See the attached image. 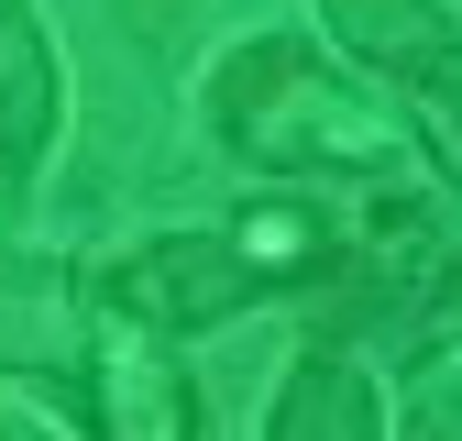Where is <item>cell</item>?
Masks as SVG:
<instances>
[{"mask_svg":"<svg viewBox=\"0 0 462 441\" xmlns=\"http://www.w3.org/2000/svg\"><path fill=\"white\" fill-rule=\"evenodd\" d=\"M99 386H110V430H188L199 408H188V375H165V364H143V342H110L99 353Z\"/></svg>","mask_w":462,"mask_h":441,"instance_id":"cell-7","label":"cell"},{"mask_svg":"<svg viewBox=\"0 0 462 441\" xmlns=\"http://www.w3.org/2000/svg\"><path fill=\"white\" fill-rule=\"evenodd\" d=\"M319 12L364 67L408 78V89H451V12L440 0H319Z\"/></svg>","mask_w":462,"mask_h":441,"instance_id":"cell-4","label":"cell"},{"mask_svg":"<svg viewBox=\"0 0 462 441\" xmlns=\"http://www.w3.org/2000/svg\"><path fill=\"white\" fill-rule=\"evenodd\" d=\"M264 430H275V441H364V430H374L364 364H353V353H309L298 375H286V398L264 408Z\"/></svg>","mask_w":462,"mask_h":441,"instance_id":"cell-5","label":"cell"},{"mask_svg":"<svg viewBox=\"0 0 462 441\" xmlns=\"http://www.w3.org/2000/svg\"><path fill=\"white\" fill-rule=\"evenodd\" d=\"M99 298L122 331H220L231 309H254V265L231 254V232H154L99 276Z\"/></svg>","mask_w":462,"mask_h":441,"instance_id":"cell-2","label":"cell"},{"mask_svg":"<svg viewBox=\"0 0 462 441\" xmlns=\"http://www.w3.org/2000/svg\"><path fill=\"white\" fill-rule=\"evenodd\" d=\"M55 133H67V78H55V44L33 23V0H0V177L33 188Z\"/></svg>","mask_w":462,"mask_h":441,"instance_id":"cell-3","label":"cell"},{"mask_svg":"<svg viewBox=\"0 0 462 441\" xmlns=\"http://www.w3.org/2000/svg\"><path fill=\"white\" fill-rule=\"evenodd\" d=\"M209 122H220L231 155L286 165V177H319V165H385V144H396V122L330 67L319 44H298V33L231 44L220 78H209Z\"/></svg>","mask_w":462,"mask_h":441,"instance_id":"cell-1","label":"cell"},{"mask_svg":"<svg viewBox=\"0 0 462 441\" xmlns=\"http://www.w3.org/2000/svg\"><path fill=\"white\" fill-rule=\"evenodd\" d=\"M231 254L254 265V287H319L330 254H341V220L275 199V210H243V220H231Z\"/></svg>","mask_w":462,"mask_h":441,"instance_id":"cell-6","label":"cell"}]
</instances>
